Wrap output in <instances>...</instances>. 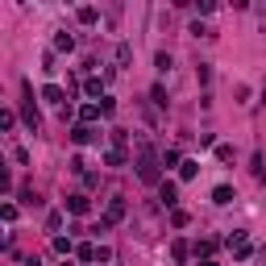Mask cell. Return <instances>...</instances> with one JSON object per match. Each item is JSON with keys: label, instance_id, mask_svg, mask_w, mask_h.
I'll use <instances>...</instances> for the list:
<instances>
[{"label": "cell", "instance_id": "cell-5", "mask_svg": "<svg viewBox=\"0 0 266 266\" xmlns=\"http://www.w3.org/2000/svg\"><path fill=\"white\" fill-rule=\"evenodd\" d=\"M158 195H162V204H166V208H175V199H179V187H175L171 179H162V183H158Z\"/></svg>", "mask_w": 266, "mask_h": 266}, {"label": "cell", "instance_id": "cell-30", "mask_svg": "<svg viewBox=\"0 0 266 266\" xmlns=\"http://www.w3.org/2000/svg\"><path fill=\"white\" fill-rule=\"evenodd\" d=\"M258 258H262V262H266V246H262V250H258Z\"/></svg>", "mask_w": 266, "mask_h": 266}, {"label": "cell", "instance_id": "cell-20", "mask_svg": "<svg viewBox=\"0 0 266 266\" xmlns=\"http://www.w3.org/2000/svg\"><path fill=\"white\" fill-rule=\"evenodd\" d=\"M54 254H62V258L71 254V237H54Z\"/></svg>", "mask_w": 266, "mask_h": 266}, {"label": "cell", "instance_id": "cell-3", "mask_svg": "<svg viewBox=\"0 0 266 266\" xmlns=\"http://www.w3.org/2000/svg\"><path fill=\"white\" fill-rule=\"evenodd\" d=\"M121 216H125V199H113V204H108V212H104V220L96 225V233H100V229H108V225H117Z\"/></svg>", "mask_w": 266, "mask_h": 266}, {"label": "cell", "instance_id": "cell-17", "mask_svg": "<svg viewBox=\"0 0 266 266\" xmlns=\"http://www.w3.org/2000/svg\"><path fill=\"white\" fill-rule=\"evenodd\" d=\"M104 162H108V166H125V150H108Z\"/></svg>", "mask_w": 266, "mask_h": 266}, {"label": "cell", "instance_id": "cell-16", "mask_svg": "<svg viewBox=\"0 0 266 266\" xmlns=\"http://www.w3.org/2000/svg\"><path fill=\"white\" fill-rule=\"evenodd\" d=\"M129 58H133V46L121 42V46H117V66H129Z\"/></svg>", "mask_w": 266, "mask_h": 266}, {"label": "cell", "instance_id": "cell-19", "mask_svg": "<svg viewBox=\"0 0 266 266\" xmlns=\"http://www.w3.org/2000/svg\"><path fill=\"white\" fill-rule=\"evenodd\" d=\"M162 166H183V158H179V150H166V154H162Z\"/></svg>", "mask_w": 266, "mask_h": 266}, {"label": "cell", "instance_id": "cell-18", "mask_svg": "<svg viewBox=\"0 0 266 266\" xmlns=\"http://www.w3.org/2000/svg\"><path fill=\"white\" fill-rule=\"evenodd\" d=\"M13 125H17V113L5 108V113H0V129H13Z\"/></svg>", "mask_w": 266, "mask_h": 266}, {"label": "cell", "instance_id": "cell-6", "mask_svg": "<svg viewBox=\"0 0 266 266\" xmlns=\"http://www.w3.org/2000/svg\"><path fill=\"white\" fill-rule=\"evenodd\" d=\"M42 100H50V104H62V108H66V92H62L58 83H46V87H42Z\"/></svg>", "mask_w": 266, "mask_h": 266}, {"label": "cell", "instance_id": "cell-13", "mask_svg": "<svg viewBox=\"0 0 266 266\" xmlns=\"http://www.w3.org/2000/svg\"><path fill=\"white\" fill-rule=\"evenodd\" d=\"M79 117H83V125H92L96 117H104V113H100V104H83V108H79Z\"/></svg>", "mask_w": 266, "mask_h": 266}, {"label": "cell", "instance_id": "cell-2", "mask_svg": "<svg viewBox=\"0 0 266 266\" xmlns=\"http://www.w3.org/2000/svg\"><path fill=\"white\" fill-rule=\"evenodd\" d=\"M21 117H25V125H29V133H38L42 129V117H38V108H33V87L29 83H21Z\"/></svg>", "mask_w": 266, "mask_h": 266}, {"label": "cell", "instance_id": "cell-22", "mask_svg": "<svg viewBox=\"0 0 266 266\" xmlns=\"http://www.w3.org/2000/svg\"><path fill=\"white\" fill-rule=\"evenodd\" d=\"M212 250H216V241H212V237H204V241H195V254H204V258H208Z\"/></svg>", "mask_w": 266, "mask_h": 266}, {"label": "cell", "instance_id": "cell-21", "mask_svg": "<svg viewBox=\"0 0 266 266\" xmlns=\"http://www.w3.org/2000/svg\"><path fill=\"white\" fill-rule=\"evenodd\" d=\"M104 83H108V79H87L83 87H87V96H100V92H104Z\"/></svg>", "mask_w": 266, "mask_h": 266}, {"label": "cell", "instance_id": "cell-8", "mask_svg": "<svg viewBox=\"0 0 266 266\" xmlns=\"http://www.w3.org/2000/svg\"><path fill=\"white\" fill-rule=\"evenodd\" d=\"M66 208H71L75 216H83V212H87L92 204H87V195H66Z\"/></svg>", "mask_w": 266, "mask_h": 266}, {"label": "cell", "instance_id": "cell-28", "mask_svg": "<svg viewBox=\"0 0 266 266\" xmlns=\"http://www.w3.org/2000/svg\"><path fill=\"white\" fill-rule=\"evenodd\" d=\"M58 225H62V216H58V212H50V216H46V229H50V233H58Z\"/></svg>", "mask_w": 266, "mask_h": 266}, {"label": "cell", "instance_id": "cell-26", "mask_svg": "<svg viewBox=\"0 0 266 266\" xmlns=\"http://www.w3.org/2000/svg\"><path fill=\"white\" fill-rule=\"evenodd\" d=\"M158 71H162V75L171 71V54H166V50H158Z\"/></svg>", "mask_w": 266, "mask_h": 266}, {"label": "cell", "instance_id": "cell-27", "mask_svg": "<svg viewBox=\"0 0 266 266\" xmlns=\"http://www.w3.org/2000/svg\"><path fill=\"white\" fill-rule=\"evenodd\" d=\"M216 158L220 162H233V146H216Z\"/></svg>", "mask_w": 266, "mask_h": 266}, {"label": "cell", "instance_id": "cell-14", "mask_svg": "<svg viewBox=\"0 0 266 266\" xmlns=\"http://www.w3.org/2000/svg\"><path fill=\"white\" fill-rule=\"evenodd\" d=\"M54 50H66V54H71V50H75V38H71V33H58V38H54Z\"/></svg>", "mask_w": 266, "mask_h": 266}, {"label": "cell", "instance_id": "cell-7", "mask_svg": "<svg viewBox=\"0 0 266 266\" xmlns=\"http://www.w3.org/2000/svg\"><path fill=\"white\" fill-rule=\"evenodd\" d=\"M71 138H75L79 146H87V142H96V129H92V125H75V129H71Z\"/></svg>", "mask_w": 266, "mask_h": 266}, {"label": "cell", "instance_id": "cell-10", "mask_svg": "<svg viewBox=\"0 0 266 266\" xmlns=\"http://www.w3.org/2000/svg\"><path fill=\"white\" fill-rule=\"evenodd\" d=\"M212 204H233V187H229V183H220V187L212 191Z\"/></svg>", "mask_w": 266, "mask_h": 266}, {"label": "cell", "instance_id": "cell-15", "mask_svg": "<svg viewBox=\"0 0 266 266\" xmlns=\"http://www.w3.org/2000/svg\"><path fill=\"white\" fill-rule=\"evenodd\" d=\"M75 17H79V21H83V25H96V21H100V13H96V9H92V5H83V9H79V13H75Z\"/></svg>", "mask_w": 266, "mask_h": 266}, {"label": "cell", "instance_id": "cell-29", "mask_svg": "<svg viewBox=\"0 0 266 266\" xmlns=\"http://www.w3.org/2000/svg\"><path fill=\"white\" fill-rule=\"evenodd\" d=\"M199 266H216V262H212V258H204V262H199Z\"/></svg>", "mask_w": 266, "mask_h": 266}, {"label": "cell", "instance_id": "cell-24", "mask_svg": "<svg viewBox=\"0 0 266 266\" xmlns=\"http://www.w3.org/2000/svg\"><path fill=\"white\" fill-rule=\"evenodd\" d=\"M154 104L166 108V87H162V83H154Z\"/></svg>", "mask_w": 266, "mask_h": 266}, {"label": "cell", "instance_id": "cell-12", "mask_svg": "<svg viewBox=\"0 0 266 266\" xmlns=\"http://www.w3.org/2000/svg\"><path fill=\"white\" fill-rule=\"evenodd\" d=\"M195 171H199V162H195V158H183V166H179V179H195Z\"/></svg>", "mask_w": 266, "mask_h": 266}, {"label": "cell", "instance_id": "cell-4", "mask_svg": "<svg viewBox=\"0 0 266 266\" xmlns=\"http://www.w3.org/2000/svg\"><path fill=\"white\" fill-rule=\"evenodd\" d=\"M229 246H233V254H237V262H246V258L254 254V250H250V241H246V233H233Z\"/></svg>", "mask_w": 266, "mask_h": 266}, {"label": "cell", "instance_id": "cell-1", "mask_svg": "<svg viewBox=\"0 0 266 266\" xmlns=\"http://www.w3.org/2000/svg\"><path fill=\"white\" fill-rule=\"evenodd\" d=\"M162 158L150 150V142H138V179L142 183H162Z\"/></svg>", "mask_w": 266, "mask_h": 266}, {"label": "cell", "instance_id": "cell-11", "mask_svg": "<svg viewBox=\"0 0 266 266\" xmlns=\"http://www.w3.org/2000/svg\"><path fill=\"white\" fill-rule=\"evenodd\" d=\"M171 258H175L179 266L187 262V241H183V237H179V241H171Z\"/></svg>", "mask_w": 266, "mask_h": 266}, {"label": "cell", "instance_id": "cell-25", "mask_svg": "<svg viewBox=\"0 0 266 266\" xmlns=\"http://www.w3.org/2000/svg\"><path fill=\"white\" fill-rule=\"evenodd\" d=\"M171 225H175V229H183V225H187V212H183V208H175V212H171Z\"/></svg>", "mask_w": 266, "mask_h": 266}, {"label": "cell", "instance_id": "cell-23", "mask_svg": "<svg viewBox=\"0 0 266 266\" xmlns=\"http://www.w3.org/2000/svg\"><path fill=\"white\" fill-rule=\"evenodd\" d=\"M100 113L113 117V113H117V100H113V96H104V100H100Z\"/></svg>", "mask_w": 266, "mask_h": 266}, {"label": "cell", "instance_id": "cell-9", "mask_svg": "<svg viewBox=\"0 0 266 266\" xmlns=\"http://www.w3.org/2000/svg\"><path fill=\"white\" fill-rule=\"evenodd\" d=\"M75 258H79V262H96V258H100V250H96L92 241H83V246H75Z\"/></svg>", "mask_w": 266, "mask_h": 266}]
</instances>
